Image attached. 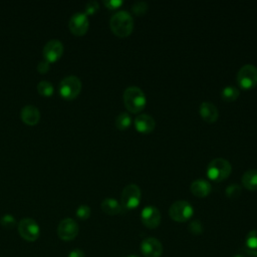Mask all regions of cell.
Listing matches in <instances>:
<instances>
[{
	"instance_id": "1",
	"label": "cell",
	"mask_w": 257,
	"mask_h": 257,
	"mask_svg": "<svg viewBox=\"0 0 257 257\" xmlns=\"http://www.w3.org/2000/svg\"><path fill=\"white\" fill-rule=\"evenodd\" d=\"M109 27L116 36L126 37L133 32L134 19L127 11L121 10L110 17Z\"/></svg>"
},
{
	"instance_id": "2",
	"label": "cell",
	"mask_w": 257,
	"mask_h": 257,
	"mask_svg": "<svg viewBox=\"0 0 257 257\" xmlns=\"http://www.w3.org/2000/svg\"><path fill=\"white\" fill-rule=\"evenodd\" d=\"M125 108L133 113L141 112L147 103L144 91L138 86H128L124 89L122 95Z\"/></svg>"
},
{
	"instance_id": "3",
	"label": "cell",
	"mask_w": 257,
	"mask_h": 257,
	"mask_svg": "<svg viewBox=\"0 0 257 257\" xmlns=\"http://www.w3.org/2000/svg\"><path fill=\"white\" fill-rule=\"evenodd\" d=\"M231 171H232L231 164L227 160L223 158H217L212 160L208 164L206 175L210 180L214 182H221L226 180L229 177V175L231 174Z\"/></svg>"
},
{
	"instance_id": "4",
	"label": "cell",
	"mask_w": 257,
	"mask_h": 257,
	"mask_svg": "<svg viewBox=\"0 0 257 257\" xmlns=\"http://www.w3.org/2000/svg\"><path fill=\"white\" fill-rule=\"evenodd\" d=\"M58 90L62 97L72 99L81 90V80L76 75H67L61 79Z\"/></svg>"
},
{
	"instance_id": "5",
	"label": "cell",
	"mask_w": 257,
	"mask_h": 257,
	"mask_svg": "<svg viewBox=\"0 0 257 257\" xmlns=\"http://www.w3.org/2000/svg\"><path fill=\"white\" fill-rule=\"evenodd\" d=\"M141 189L136 184H130L122 190L120 201L122 209L133 210L136 209L141 202Z\"/></svg>"
},
{
	"instance_id": "6",
	"label": "cell",
	"mask_w": 257,
	"mask_h": 257,
	"mask_svg": "<svg viewBox=\"0 0 257 257\" xmlns=\"http://www.w3.org/2000/svg\"><path fill=\"white\" fill-rule=\"evenodd\" d=\"M194 213V209L192 205L185 201V200H179L173 203L169 209V215L170 217L176 221V222H186L188 221Z\"/></svg>"
},
{
	"instance_id": "7",
	"label": "cell",
	"mask_w": 257,
	"mask_h": 257,
	"mask_svg": "<svg viewBox=\"0 0 257 257\" xmlns=\"http://www.w3.org/2000/svg\"><path fill=\"white\" fill-rule=\"evenodd\" d=\"M238 85L243 89H251L257 84V67L252 64L243 65L237 73Z\"/></svg>"
},
{
	"instance_id": "8",
	"label": "cell",
	"mask_w": 257,
	"mask_h": 257,
	"mask_svg": "<svg viewBox=\"0 0 257 257\" xmlns=\"http://www.w3.org/2000/svg\"><path fill=\"white\" fill-rule=\"evenodd\" d=\"M18 231L20 236L29 242L35 241L40 235V228L36 221L31 218H24L18 223Z\"/></svg>"
},
{
	"instance_id": "9",
	"label": "cell",
	"mask_w": 257,
	"mask_h": 257,
	"mask_svg": "<svg viewBox=\"0 0 257 257\" xmlns=\"http://www.w3.org/2000/svg\"><path fill=\"white\" fill-rule=\"evenodd\" d=\"M78 224L71 218H65L60 221L57 227V235L61 240L70 241L78 234Z\"/></svg>"
},
{
	"instance_id": "10",
	"label": "cell",
	"mask_w": 257,
	"mask_h": 257,
	"mask_svg": "<svg viewBox=\"0 0 257 257\" xmlns=\"http://www.w3.org/2000/svg\"><path fill=\"white\" fill-rule=\"evenodd\" d=\"M68 26L70 31L74 35H83L86 33L88 26H89V21L88 17L84 12H76L71 15Z\"/></svg>"
},
{
	"instance_id": "11",
	"label": "cell",
	"mask_w": 257,
	"mask_h": 257,
	"mask_svg": "<svg viewBox=\"0 0 257 257\" xmlns=\"http://www.w3.org/2000/svg\"><path fill=\"white\" fill-rule=\"evenodd\" d=\"M141 252L145 257H161L163 254V245L157 238L147 237L140 245Z\"/></svg>"
},
{
	"instance_id": "12",
	"label": "cell",
	"mask_w": 257,
	"mask_h": 257,
	"mask_svg": "<svg viewBox=\"0 0 257 257\" xmlns=\"http://www.w3.org/2000/svg\"><path fill=\"white\" fill-rule=\"evenodd\" d=\"M141 221L149 229L157 228L161 223V213L154 206H147L141 212Z\"/></svg>"
},
{
	"instance_id": "13",
	"label": "cell",
	"mask_w": 257,
	"mask_h": 257,
	"mask_svg": "<svg viewBox=\"0 0 257 257\" xmlns=\"http://www.w3.org/2000/svg\"><path fill=\"white\" fill-rule=\"evenodd\" d=\"M63 53V44L58 39L48 40L43 47L44 59L48 62H54L60 58Z\"/></svg>"
},
{
	"instance_id": "14",
	"label": "cell",
	"mask_w": 257,
	"mask_h": 257,
	"mask_svg": "<svg viewBox=\"0 0 257 257\" xmlns=\"http://www.w3.org/2000/svg\"><path fill=\"white\" fill-rule=\"evenodd\" d=\"M134 125L139 133L149 134L154 131L156 126V121L151 115L146 113H141L135 118Z\"/></svg>"
},
{
	"instance_id": "15",
	"label": "cell",
	"mask_w": 257,
	"mask_h": 257,
	"mask_svg": "<svg viewBox=\"0 0 257 257\" xmlns=\"http://www.w3.org/2000/svg\"><path fill=\"white\" fill-rule=\"evenodd\" d=\"M199 112L202 118L209 123L215 122L219 116V112L216 105L209 101H204L200 104Z\"/></svg>"
},
{
	"instance_id": "16",
	"label": "cell",
	"mask_w": 257,
	"mask_h": 257,
	"mask_svg": "<svg viewBox=\"0 0 257 257\" xmlns=\"http://www.w3.org/2000/svg\"><path fill=\"white\" fill-rule=\"evenodd\" d=\"M40 118L39 109L33 104H26L21 109V119L29 125L36 124Z\"/></svg>"
},
{
	"instance_id": "17",
	"label": "cell",
	"mask_w": 257,
	"mask_h": 257,
	"mask_svg": "<svg viewBox=\"0 0 257 257\" xmlns=\"http://www.w3.org/2000/svg\"><path fill=\"white\" fill-rule=\"evenodd\" d=\"M190 190L194 196L199 198H205L211 193L212 186L208 181L203 179H198L192 182L190 186Z\"/></svg>"
},
{
	"instance_id": "18",
	"label": "cell",
	"mask_w": 257,
	"mask_h": 257,
	"mask_svg": "<svg viewBox=\"0 0 257 257\" xmlns=\"http://www.w3.org/2000/svg\"><path fill=\"white\" fill-rule=\"evenodd\" d=\"M100 207H101V210L105 214L110 215V216L117 215V214H119L122 211L121 204L118 201H116L115 199H113V198H105L101 202Z\"/></svg>"
},
{
	"instance_id": "19",
	"label": "cell",
	"mask_w": 257,
	"mask_h": 257,
	"mask_svg": "<svg viewBox=\"0 0 257 257\" xmlns=\"http://www.w3.org/2000/svg\"><path fill=\"white\" fill-rule=\"evenodd\" d=\"M242 185L249 191H257V170L250 169L246 171L241 179Z\"/></svg>"
},
{
	"instance_id": "20",
	"label": "cell",
	"mask_w": 257,
	"mask_h": 257,
	"mask_svg": "<svg viewBox=\"0 0 257 257\" xmlns=\"http://www.w3.org/2000/svg\"><path fill=\"white\" fill-rule=\"evenodd\" d=\"M244 249L249 255L257 257V230H251L246 235Z\"/></svg>"
},
{
	"instance_id": "21",
	"label": "cell",
	"mask_w": 257,
	"mask_h": 257,
	"mask_svg": "<svg viewBox=\"0 0 257 257\" xmlns=\"http://www.w3.org/2000/svg\"><path fill=\"white\" fill-rule=\"evenodd\" d=\"M239 96V89L235 86L228 85L221 90V97L226 102H231L237 99Z\"/></svg>"
},
{
	"instance_id": "22",
	"label": "cell",
	"mask_w": 257,
	"mask_h": 257,
	"mask_svg": "<svg viewBox=\"0 0 257 257\" xmlns=\"http://www.w3.org/2000/svg\"><path fill=\"white\" fill-rule=\"evenodd\" d=\"M132 124V117L127 112H120L115 117V126L119 131L127 130Z\"/></svg>"
},
{
	"instance_id": "23",
	"label": "cell",
	"mask_w": 257,
	"mask_h": 257,
	"mask_svg": "<svg viewBox=\"0 0 257 257\" xmlns=\"http://www.w3.org/2000/svg\"><path fill=\"white\" fill-rule=\"evenodd\" d=\"M37 91L39 92V94H41L43 96H50L53 94L54 88L50 81L41 80L37 83Z\"/></svg>"
},
{
	"instance_id": "24",
	"label": "cell",
	"mask_w": 257,
	"mask_h": 257,
	"mask_svg": "<svg viewBox=\"0 0 257 257\" xmlns=\"http://www.w3.org/2000/svg\"><path fill=\"white\" fill-rule=\"evenodd\" d=\"M225 193H226V196L230 199H236L238 198L241 193H242V189L239 185L237 184H231L230 186H228L225 190Z\"/></svg>"
},
{
	"instance_id": "25",
	"label": "cell",
	"mask_w": 257,
	"mask_h": 257,
	"mask_svg": "<svg viewBox=\"0 0 257 257\" xmlns=\"http://www.w3.org/2000/svg\"><path fill=\"white\" fill-rule=\"evenodd\" d=\"M0 224L2 227L6 228V229H13L17 225V222L11 214H5L1 217Z\"/></svg>"
},
{
	"instance_id": "26",
	"label": "cell",
	"mask_w": 257,
	"mask_h": 257,
	"mask_svg": "<svg viewBox=\"0 0 257 257\" xmlns=\"http://www.w3.org/2000/svg\"><path fill=\"white\" fill-rule=\"evenodd\" d=\"M148 10V4L144 1H138L132 5V11L137 16L144 15Z\"/></svg>"
},
{
	"instance_id": "27",
	"label": "cell",
	"mask_w": 257,
	"mask_h": 257,
	"mask_svg": "<svg viewBox=\"0 0 257 257\" xmlns=\"http://www.w3.org/2000/svg\"><path fill=\"white\" fill-rule=\"evenodd\" d=\"M90 213H91L90 208L87 205H80V206H78L77 209H76V212H75L76 216L79 219H81V220L88 219L89 216H90Z\"/></svg>"
},
{
	"instance_id": "28",
	"label": "cell",
	"mask_w": 257,
	"mask_h": 257,
	"mask_svg": "<svg viewBox=\"0 0 257 257\" xmlns=\"http://www.w3.org/2000/svg\"><path fill=\"white\" fill-rule=\"evenodd\" d=\"M188 230L194 235H200L203 232V225L199 220H194L190 222Z\"/></svg>"
},
{
	"instance_id": "29",
	"label": "cell",
	"mask_w": 257,
	"mask_h": 257,
	"mask_svg": "<svg viewBox=\"0 0 257 257\" xmlns=\"http://www.w3.org/2000/svg\"><path fill=\"white\" fill-rule=\"evenodd\" d=\"M98 8H99V4L97 1H95V0L88 1L84 7V13L86 15H92L98 10Z\"/></svg>"
},
{
	"instance_id": "30",
	"label": "cell",
	"mask_w": 257,
	"mask_h": 257,
	"mask_svg": "<svg viewBox=\"0 0 257 257\" xmlns=\"http://www.w3.org/2000/svg\"><path fill=\"white\" fill-rule=\"evenodd\" d=\"M103 4L108 9H116L120 7L123 4V2L121 0H104Z\"/></svg>"
},
{
	"instance_id": "31",
	"label": "cell",
	"mask_w": 257,
	"mask_h": 257,
	"mask_svg": "<svg viewBox=\"0 0 257 257\" xmlns=\"http://www.w3.org/2000/svg\"><path fill=\"white\" fill-rule=\"evenodd\" d=\"M49 68H50V62H48L45 59L39 61L37 64V70L39 73H45L49 70Z\"/></svg>"
},
{
	"instance_id": "32",
	"label": "cell",
	"mask_w": 257,
	"mask_h": 257,
	"mask_svg": "<svg viewBox=\"0 0 257 257\" xmlns=\"http://www.w3.org/2000/svg\"><path fill=\"white\" fill-rule=\"evenodd\" d=\"M68 257H85L84 253L82 250L80 249H74L72 251H70Z\"/></svg>"
},
{
	"instance_id": "33",
	"label": "cell",
	"mask_w": 257,
	"mask_h": 257,
	"mask_svg": "<svg viewBox=\"0 0 257 257\" xmlns=\"http://www.w3.org/2000/svg\"><path fill=\"white\" fill-rule=\"evenodd\" d=\"M233 257H245V256L242 255V254H236V255H234Z\"/></svg>"
},
{
	"instance_id": "34",
	"label": "cell",
	"mask_w": 257,
	"mask_h": 257,
	"mask_svg": "<svg viewBox=\"0 0 257 257\" xmlns=\"http://www.w3.org/2000/svg\"><path fill=\"white\" fill-rule=\"evenodd\" d=\"M126 257H140V256H138V255H128Z\"/></svg>"
}]
</instances>
